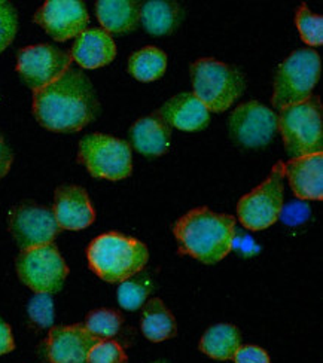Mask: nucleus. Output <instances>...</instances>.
Wrapping results in <instances>:
<instances>
[{"label":"nucleus","mask_w":323,"mask_h":363,"mask_svg":"<svg viewBox=\"0 0 323 363\" xmlns=\"http://www.w3.org/2000/svg\"><path fill=\"white\" fill-rule=\"evenodd\" d=\"M33 113L46 130L75 133L99 116L100 104L87 74L70 67L50 85L33 91Z\"/></svg>","instance_id":"f257e3e1"},{"label":"nucleus","mask_w":323,"mask_h":363,"mask_svg":"<svg viewBox=\"0 0 323 363\" xmlns=\"http://www.w3.org/2000/svg\"><path fill=\"white\" fill-rule=\"evenodd\" d=\"M173 233L180 253L212 265L221 262L233 249L236 219L229 215L214 213L207 207H198L176 220Z\"/></svg>","instance_id":"f03ea898"},{"label":"nucleus","mask_w":323,"mask_h":363,"mask_svg":"<svg viewBox=\"0 0 323 363\" xmlns=\"http://www.w3.org/2000/svg\"><path fill=\"white\" fill-rule=\"evenodd\" d=\"M89 268L107 283H122L143 271L148 247L137 238L107 233L91 241L87 250Z\"/></svg>","instance_id":"7ed1b4c3"},{"label":"nucleus","mask_w":323,"mask_h":363,"mask_svg":"<svg viewBox=\"0 0 323 363\" xmlns=\"http://www.w3.org/2000/svg\"><path fill=\"white\" fill-rule=\"evenodd\" d=\"M286 154L292 158L323 152V121L319 96L288 106L277 115Z\"/></svg>","instance_id":"20e7f679"},{"label":"nucleus","mask_w":323,"mask_h":363,"mask_svg":"<svg viewBox=\"0 0 323 363\" xmlns=\"http://www.w3.org/2000/svg\"><path fill=\"white\" fill-rule=\"evenodd\" d=\"M194 94L209 112H225L237 101L246 88L244 74L236 66L214 58H199L191 66Z\"/></svg>","instance_id":"39448f33"},{"label":"nucleus","mask_w":323,"mask_h":363,"mask_svg":"<svg viewBox=\"0 0 323 363\" xmlns=\"http://www.w3.org/2000/svg\"><path fill=\"white\" fill-rule=\"evenodd\" d=\"M322 62L314 50L292 52L279 66L274 78L271 103L277 111L305 101L312 97L320 78Z\"/></svg>","instance_id":"423d86ee"},{"label":"nucleus","mask_w":323,"mask_h":363,"mask_svg":"<svg viewBox=\"0 0 323 363\" xmlns=\"http://www.w3.org/2000/svg\"><path fill=\"white\" fill-rule=\"evenodd\" d=\"M78 161L92 177L122 180L133 172L131 147L109 134H88L80 142Z\"/></svg>","instance_id":"0eeeda50"},{"label":"nucleus","mask_w":323,"mask_h":363,"mask_svg":"<svg viewBox=\"0 0 323 363\" xmlns=\"http://www.w3.org/2000/svg\"><path fill=\"white\" fill-rule=\"evenodd\" d=\"M283 191L285 162L279 161L263 184L239 201L237 215L244 228L261 231L275 223L283 208Z\"/></svg>","instance_id":"6e6552de"},{"label":"nucleus","mask_w":323,"mask_h":363,"mask_svg":"<svg viewBox=\"0 0 323 363\" xmlns=\"http://www.w3.org/2000/svg\"><path fill=\"white\" fill-rule=\"evenodd\" d=\"M20 280L36 294H55L63 289L69 268L58 249L51 243L21 250L17 258Z\"/></svg>","instance_id":"1a4fd4ad"},{"label":"nucleus","mask_w":323,"mask_h":363,"mask_svg":"<svg viewBox=\"0 0 323 363\" xmlns=\"http://www.w3.org/2000/svg\"><path fill=\"white\" fill-rule=\"evenodd\" d=\"M231 139L244 147L267 146L277 131V115L256 100L246 101L228 119Z\"/></svg>","instance_id":"9d476101"},{"label":"nucleus","mask_w":323,"mask_h":363,"mask_svg":"<svg viewBox=\"0 0 323 363\" xmlns=\"http://www.w3.org/2000/svg\"><path fill=\"white\" fill-rule=\"evenodd\" d=\"M72 57L54 45H33L18 52L17 72L33 91L50 85L70 69Z\"/></svg>","instance_id":"9b49d317"},{"label":"nucleus","mask_w":323,"mask_h":363,"mask_svg":"<svg viewBox=\"0 0 323 363\" xmlns=\"http://www.w3.org/2000/svg\"><path fill=\"white\" fill-rule=\"evenodd\" d=\"M9 230L17 246L27 250L51 245L60 226L53 210L35 204H21L11 210Z\"/></svg>","instance_id":"f8f14e48"},{"label":"nucleus","mask_w":323,"mask_h":363,"mask_svg":"<svg viewBox=\"0 0 323 363\" xmlns=\"http://www.w3.org/2000/svg\"><path fill=\"white\" fill-rule=\"evenodd\" d=\"M33 20L54 40L65 42L85 32L89 17L80 0H48L35 13Z\"/></svg>","instance_id":"ddd939ff"},{"label":"nucleus","mask_w":323,"mask_h":363,"mask_svg":"<svg viewBox=\"0 0 323 363\" xmlns=\"http://www.w3.org/2000/svg\"><path fill=\"white\" fill-rule=\"evenodd\" d=\"M97 341L84 325L55 326L43 344V354L51 363H87Z\"/></svg>","instance_id":"4468645a"},{"label":"nucleus","mask_w":323,"mask_h":363,"mask_svg":"<svg viewBox=\"0 0 323 363\" xmlns=\"http://www.w3.org/2000/svg\"><path fill=\"white\" fill-rule=\"evenodd\" d=\"M53 213L60 228L69 231L85 230L96 219L87 191L76 185L57 188Z\"/></svg>","instance_id":"2eb2a0df"},{"label":"nucleus","mask_w":323,"mask_h":363,"mask_svg":"<svg viewBox=\"0 0 323 363\" xmlns=\"http://www.w3.org/2000/svg\"><path fill=\"white\" fill-rule=\"evenodd\" d=\"M285 177L300 200L323 199V152L292 158L285 164Z\"/></svg>","instance_id":"dca6fc26"},{"label":"nucleus","mask_w":323,"mask_h":363,"mask_svg":"<svg viewBox=\"0 0 323 363\" xmlns=\"http://www.w3.org/2000/svg\"><path fill=\"white\" fill-rule=\"evenodd\" d=\"M168 127L182 131H202L210 123V112L194 93H180L158 111Z\"/></svg>","instance_id":"f3484780"},{"label":"nucleus","mask_w":323,"mask_h":363,"mask_svg":"<svg viewBox=\"0 0 323 363\" xmlns=\"http://www.w3.org/2000/svg\"><path fill=\"white\" fill-rule=\"evenodd\" d=\"M70 57L84 69H99L114 62L116 45L103 28H87L76 38Z\"/></svg>","instance_id":"a211bd4d"},{"label":"nucleus","mask_w":323,"mask_h":363,"mask_svg":"<svg viewBox=\"0 0 323 363\" xmlns=\"http://www.w3.org/2000/svg\"><path fill=\"white\" fill-rule=\"evenodd\" d=\"M130 140L133 147L145 157L164 155L172 140V130L158 112L136 121L130 128Z\"/></svg>","instance_id":"6ab92c4d"},{"label":"nucleus","mask_w":323,"mask_h":363,"mask_svg":"<svg viewBox=\"0 0 323 363\" xmlns=\"http://www.w3.org/2000/svg\"><path fill=\"white\" fill-rule=\"evenodd\" d=\"M141 8V4L134 0H100L96 5V13L104 32L124 35L137 28Z\"/></svg>","instance_id":"aec40b11"},{"label":"nucleus","mask_w":323,"mask_h":363,"mask_svg":"<svg viewBox=\"0 0 323 363\" xmlns=\"http://www.w3.org/2000/svg\"><path fill=\"white\" fill-rule=\"evenodd\" d=\"M183 18V9L176 2L150 0L141 8V21L148 33L164 36L175 32Z\"/></svg>","instance_id":"412c9836"},{"label":"nucleus","mask_w":323,"mask_h":363,"mask_svg":"<svg viewBox=\"0 0 323 363\" xmlns=\"http://www.w3.org/2000/svg\"><path fill=\"white\" fill-rule=\"evenodd\" d=\"M142 332L152 342H161L176 335V320L160 298L145 302L142 313Z\"/></svg>","instance_id":"4be33fe9"},{"label":"nucleus","mask_w":323,"mask_h":363,"mask_svg":"<svg viewBox=\"0 0 323 363\" xmlns=\"http://www.w3.org/2000/svg\"><path fill=\"white\" fill-rule=\"evenodd\" d=\"M241 345L240 330L233 325H214L206 330L202 341H199V350L212 359L229 360L233 359L236 352Z\"/></svg>","instance_id":"5701e85b"},{"label":"nucleus","mask_w":323,"mask_h":363,"mask_svg":"<svg viewBox=\"0 0 323 363\" xmlns=\"http://www.w3.org/2000/svg\"><path fill=\"white\" fill-rule=\"evenodd\" d=\"M167 69V55L157 47H145L131 54L128 72L141 82H153L160 79Z\"/></svg>","instance_id":"b1692460"},{"label":"nucleus","mask_w":323,"mask_h":363,"mask_svg":"<svg viewBox=\"0 0 323 363\" xmlns=\"http://www.w3.org/2000/svg\"><path fill=\"white\" fill-rule=\"evenodd\" d=\"M152 287V280L148 272H137L136 276L122 281L118 287L119 306L128 311L138 310L146 302Z\"/></svg>","instance_id":"393cba45"},{"label":"nucleus","mask_w":323,"mask_h":363,"mask_svg":"<svg viewBox=\"0 0 323 363\" xmlns=\"http://www.w3.org/2000/svg\"><path fill=\"white\" fill-rule=\"evenodd\" d=\"M87 330L92 337L100 340H109L114 338L121 326H122V315L115 310H96L91 311L87 317V322L84 325Z\"/></svg>","instance_id":"a878e982"},{"label":"nucleus","mask_w":323,"mask_h":363,"mask_svg":"<svg viewBox=\"0 0 323 363\" xmlns=\"http://www.w3.org/2000/svg\"><path fill=\"white\" fill-rule=\"evenodd\" d=\"M295 23L301 39L310 47H320L323 43V17L313 13L307 5H301L295 15Z\"/></svg>","instance_id":"bb28decb"},{"label":"nucleus","mask_w":323,"mask_h":363,"mask_svg":"<svg viewBox=\"0 0 323 363\" xmlns=\"http://www.w3.org/2000/svg\"><path fill=\"white\" fill-rule=\"evenodd\" d=\"M87 363H128V359L116 341L103 340L92 345Z\"/></svg>","instance_id":"cd10ccee"},{"label":"nucleus","mask_w":323,"mask_h":363,"mask_svg":"<svg viewBox=\"0 0 323 363\" xmlns=\"http://www.w3.org/2000/svg\"><path fill=\"white\" fill-rule=\"evenodd\" d=\"M18 30V13L6 0H0V54H2L12 40L15 39Z\"/></svg>","instance_id":"c85d7f7f"},{"label":"nucleus","mask_w":323,"mask_h":363,"mask_svg":"<svg viewBox=\"0 0 323 363\" xmlns=\"http://www.w3.org/2000/svg\"><path fill=\"white\" fill-rule=\"evenodd\" d=\"M30 319L42 328H50L54 323V302L50 294H36L27 307Z\"/></svg>","instance_id":"c756f323"},{"label":"nucleus","mask_w":323,"mask_h":363,"mask_svg":"<svg viewBox=\"0 0 323 363\" xmlns=\"http://www.w3.org/2000/svg\"><path fill=\"white\" fill-rule=\"evenodd\" d=\"M233 359L236 363H270L268 353L256 345H240Z\"/></svg>","instance_id":"7c9ffc66"},{"label":"nucleus","mask_w":323,"mask_h":363,"mask_svg":"<svg viewBox=\"0 0 323 363\" xmlns=\"http://www.w3.org/2000/svg\"><path fill=\"white\" fill-rule=\"evenodd\" d=\"M280 216L285 223L297 225L309 216V207L302 204H289L286 208H282Z\"/></svg>","instance_id":"2f4dec72"},{"label":"nucleus","mask_w":323,"mask_h":363,"mask_svg":"<svg viewBox=\"0 0 323 363\" xmlns=\"http://www.w3.org/2000/svg\"><path fill=\"white\" fill-rule=\"evenodd\" d=\"M15 349L12 330L9 325L0 317V356L8 354Z\"/></svg>","instance_id":"473e14b6"},{"label":"nucleus","mask_w":323,"mask_h":363,"mask_svg":"<svg viewBox=\"0 0 323 363\" xmlns=\"http://www.w3.org/2000/svg\"><path fill=\"white\" fill-rule=\"evenodd\" d=\"M12 161H13L12 150L6 145L4 135L0 134V179L5 177L9 173Z\"/></svg>","instance_id":"72a5a7b5"},{"label":"nucleus","mask_w":323,"mask_h":363,"mask_svg":"<svg viewBox=\"0 0 323 363\" xmlns=\"http://www.w3.org/2000/svg\"><path fill=\"white\" fill-rule=\"evenodd\" d=\"M153 363H165V362H153Z\"/></svg>","instance_id":"f704fd0d"}]
</instances>
